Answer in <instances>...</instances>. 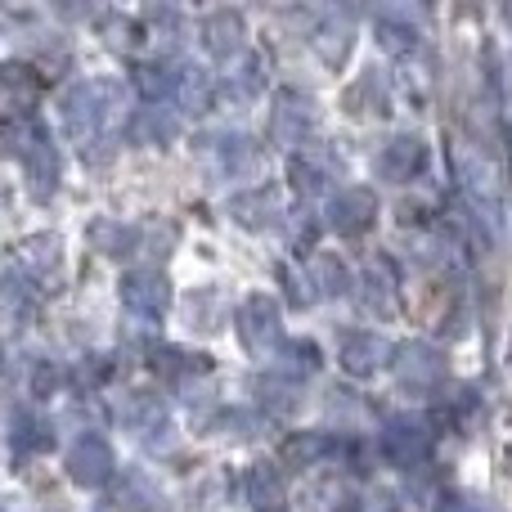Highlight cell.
Returning a JSON list of instances; mask_svg holds the SVG:
<instances>
[{"mask_svg": "<svg viewBox=\"0 0 512 512\" xmlns=\"http://www.w3.org/2000/svg\"><path fill=\"white\" fill-rule=\"evenodd\" d=\"M122 104H126V90L117 81H108V77L81 81V86H72L63 95V126L77 140H95V135H104L108 122H117Z\"/></svg>", "mask_w": 512, "mask_h": 512, "instance_id": "obj_1", "label": "cell"}, {"mask_svg": "<svg viewBox=\"0 0 512 512\" xmlns=\"http://www.w3.org/2000/svg\"><path fill=\"white\" fill-rule=\"evenodd\" d=\"M432 423L418 414H396L382 423V454H387L396 468H418L432 450Z\"/></svg>", "mask_w": 512, "mask_h": 512, "instance_id": "obj_2", "label": "cell"}, {"mask_svg": "<svg viewBox=\"0 0 512 512\" xmlns=\"http://www.w3.org/2000/svg\"><path fill=\"white\" fill-rule=\"evenodd\" d=\"M239 342L248 346L252 355H270L274 346L283 342V315L270 292H252L239 306Z\"/></svg>", "mask_w": 512, "mask_h": 512, "instance_id": "obj_3", "label": "cell"}, {"mask_svg": "<svg viewBox=\"0 0 512 512\" xmlns=\"http://www.w3.org/2000/svg\"><path fill=\"white\" fill-rule=\"evenodd\" d=\"M391 364H396V382L405 391H432L445 382V355L427 342H405Z\"/></svg>", "mask_w": 512, "mask_h": 512, "instance_id": "obj_4", "label": "cell"}, {"mask_svg": "<svg viewBox=\"0 0 512 512\" xmlns=\"http://www.w3.org/2000/svg\"><path fill=\"white\" fill-rule=\"evenodd\" d=\"M450 158H454V176L463 180L477 203H499V171L490 167V158L477 149L472 140H454L450 144Z\"/></svg>", "mask_w": 512, "mask_h": 512, "instance_id": "obj_5", "label": "cell"}, {"mask_svg": "<svg viewBox=\"0 0 512 512\" xmlns=\"http://www.w3.org/2000/svg\"><path fill=\"white\" fill-rule=\"evenodd\" d=\"M315 126V99L301 95V90H279L274 95V113H270V135L274 144H301Z\"/></svg>", "mask_w": 512, "mask_h": 512, "instance_id": "obj_6", "label": "cell"}, {"mask_svg": "<svg viewBox=\"0 0 512 512\" xmlns=\"http://www.w3.org/2000/svg\"><path fill=\"white\" fill-rule=\"evenodd\" d=\"M36 99H41V77L27 63H0V117L27 122Z\"/></svg>", "mask_w": 512, "mask_h": 512, "instance_id": "obj_7", "label": "cell"}, {"mask_svg": "<svg viewBox=\"0 0 512 512\" xmlns=\"http://www.w3.org/2000/svg\"><path fill=\"white\" fill-rule=\"evenodd\" d=\"M373 167H378V180H387V185H405V180H414L418 171L427 167L423 135H396V140L378 153V162H373Z\"/></svg>", "mask_w": 512, "mask_h": 512, "instance_id": "obj_8", "label": "cell"}, {"mask_svg": "<svg viewBox=\"0 0 512 512\" xmlns=\"http://www.w3.org/2000/svg\"><path fill=\"white\" fill-rule=\"evenodd\" d=\"M373 216H378V194L364 189V185L342 189V194L333 198V207H328V225H333L337 234H346V239H355V234L369 230Z\"/></svg>", "mask_w": 512, "mask_h": 512, "instance_id": "obj_9", "label": "cell"}, {"mask_svg": "<svg viewBox=\"0 0 512 512\" xmlns=\"http://www.w3.org/2000/svg\"><path fill=\"white\" fill-rule=\"evenodd\" d=\"M203 153L221 180H243L248 171L261 167V149H256L248 135H216V140H207Z\"/></svg>", "mask_w": 512, "mask_h": 512, "instance_id": "obj_10", "label": "cell"}, {"mask_svg": "<svg viewBox=\"0 0 512 512\" xmlns=\"http://www.w3.org/2000/svg\"><path fill=\"white\" fill-rule=\"evenodd\" d=\"M167 279H162V270H153V265H144V270H131L122 279V301L131 315H144V319H158L162 310H167Z\"/></svg>", "mask_w": 512, "mask_h": 512, "instance_id": "obj_11", "label": "cell"}, {"mask_svg": "<svg viewBox=\"0 0 512 512\" xmlns=\"http://www.w3.org/2000/svg\"><path fill=\"white\" fill-rule=\"evenodd\" d=\"M117 418H122V427H126V432H135L140 441H149L153 432H171L167 400L153 396V391H131V396H122Z\"/></svg>", "mask_w": 512, "mask_h": 512, "instance_id": "obj_12", "label": "cell"}, {"mask_svg": "<svg viewBox=\"0 0 512 512\" xmlns=\"http://www.w3.org/2000/svg\"><path fill=\"white\" fill-rule=\"evenodd\" d=\"M113 468H117L113 450H108V441H99V436H86V441H77L68 450V477L86 490L104 486V481L113 477Z\"/></svg>", "mask_w": 512, "mask_h": 512, "instance_id": "obj_13", "label": "cell"}, {"mask_svg": "<svg viewBox=\"0 0 512 512\" xmlns=\"http://www.w3.org/2000/svg\"><path fill=\"white\" fill-rule=\"evenodd\" d=\"M203 45L212 59H234V54L248 45V23H243L239 9H216L203 18Z\"/></svg>", "mask_w": 512, "mask_h": 512, "instance_id": "obj_14", "label": "cell"}, {"mask_svg": "<svg viewBox=\"0 0 512 512\" xmlns=\"http://www.w3.org/2000/svg\"><path fill=\"white\" fill-rule=\"evenodd\" d=\"M243 495H248L256 512H283L288 508V481H283V472L274 463H252L243 472Z\"/></svg>", "mask_w": 512, "mask_h": 512, "instance_id": "obj_15", "label": "cell"}, {"mask_svg": "<svg viewBox=\"0 0 512 512\" xmlns=\"http://www.w3.org/2000/svg\"><path fill=\"white\" fill-rule=\"evenodd\" d=\"M391 342L378 333H346L342 337V369L355 373V378H369V373H378L382 364L391 360Z\"/></svg>", "mask_w": 512, "mask_h": 512, "instance_id": "obj_16", "label": "cell"}, {"mask_svg": "<svg viewBox=\"0 0 512 512\" xmlns=\"http://www.w3.org/2000/svg\"><path fill=\"white\" fill-rule=\"evenodd\" d=\"M360 306L369 315H396V270L391 261H369L360 274Z\"/></svg>", "mask_w": 512, "mask_h": 512, "instance_id": "obj_17", "label": "cell"}, {"mask_svg": "<svg viewBox=\"0 0 512 512\" xmlns=\"http://www.w3.org/2000/svg\"><path fill=\"white\" fill-rule=\"evenodd\" d=\"M23 176H27V189H32L36 203H45V198L54 194V185H59V153H54L50 135L23 158Z\"/></svg>", "mask_w": 512, "mask_h": 512, "instance_id": "obj_18", "label": "cell"}, {"mask_svg": "<svg viewBox=\"0 0 512 512\" xmlns=\"http://www.w3.org/2000/svg\"><path fill=\"white\" fill-rule=\"evenodd\" d=\"M18 261H23L27 279H50L63 261V243L54 239V234H32V239H23V248H18Z\"/></svg>", "mask_w": 512, "mask_h": 512, "instance_id": "obj_19", "label": "cell"}, {"mask_svg": "<svg viewBox=\"0 0 512 512\" xmlns=\"http://www.w3.org/2000/svg\"><path fill=\"white\" fill-rule=\"evenodd\" d=\"M180 135V117L167 108H140L131 117V140L135 144H171Z\"/></svg>", "mask_w": 512, "mask_h": 512, "instance_id": "obj_20", "label": "cell"}, {"mask_svg": "<svg viewBox=\"0 0 512 512\" xmlns=\"http://www.w3.org/2000/svg\"><path fill=\"white\" fill-rule=\"evenodd\" d=\"M351 23L346 18H324V23L315 27V36H310V45L319 50V59L328 63V68H337V63H346V54H351Z\"/></svg>", "mask_w": 512, "mask_h": 512, "instance_id": "obj_21", "label": "cell"}, {"mask_svg": "<svg viewBox=\"0 0 512 512\" xmlns=\"http://www.w3.org/2000/svg\"><path fill=\"white\" fill-rule=\"evenodd\" d=\"M117 504H122V512H167L158 486H153L149 477H140V472H126V477L117 481Z\"/></svg>", "mask_w": 512, "mask_h": 512, "instance_id": "obj_22", "label": "cell"}, {"mask_svg": "<svg viewBox=\"0 0 512 512\" xmlns=\"http://www.w3.org/2000/svg\"><path fill=\"white\" fill-rule=\"evenodd\" d=\"M54 445V427L45 423L36 409H18L14 414V450L18 454H41Z\"/></svg>", "mask_w": 512, "mask_h": 512, "instance_id": "obj_23", "label": "cell"}, {"mask_svg": "<svg viewBox=\"0 0 512 512\" xmlns=\"http://www.w3.org/2000/svg\"><path fill=\"white\" fill-rule=\"evenodd\" d=\"M36 306V288L32 279H27L23 270H9L5 279H0V315L5 319H27Z\"/></svg>", "mask_w": 512, "mask_h": 512, "instance_id": "obj_24", "label": "cell"}, {"mask_svg": "<svg viewBox=\"0 0 512 512\" xmlns=\"http://www.w3.org/2000/svg\"><path fill=\"white\" fill-rule=\"evenodd\" d=\"M346 104H351V113H387L391 90H387V81H382V72L378 68L364 72V77L346 90Z\"/></svg>", "mask_w": 512, "mask_h": 512, "instance_id": "obj_25", "label": "cell"}, {"mask_svg": "<svg viewBox=\"0 0 512 512\" xmlns=\"http://www.w3.org/2000/svg\"><path fill=\"white\" fill-rule=\"evenodd\" d=\"M135 86H140L144 99H176L180 90V68H167V63H140L135 68Z\"/></svg>", "mask_w": 512, "mask_h": 512, "instance_id": "obj_26", "label": "cell"}, {"mask_svg": "<svg viewBox=\"0 0 512 512\" xmlns=\"http://www.w3.org/2000/svg\"><path fill=\"white\" fill-rule=\"evenodd\" d=\"M328 180H333V162H328L324 153H297V158H292V185H297L301 194H319Z\"/></svg>", "mask_w": 512, "mask_h": 512, "instance_id": "obj_27", "label": "cell"}, {"mask_svg": "<svg viewBox=\"0 0 512 512\" xmlns=\"http://www.w3.org/2000/svg\"><path fill=\"white\" fill-rule=\"evenodd\" d=\"M270 216H279V198H274V189H256V194H243L239 203H234V221L252 225V230L270 225Z\"/></svg>", "mask_w": 512, "mask_h": 512, "instance_id": "obj_28", "label": "cell"}, {"mask_svg": "<svg viewBox=\"0 0 512 512\" xmlns=\"http://www.w3.org/2000/svg\"><path fill=\"white\" fill-rule=\"evenodd\" d=\"M319 369V351H315V342H288L283 346V355L274 360V373H283V378H306V373H315Z\"/></svg>", "mask_w": 512, "mask_h": 512, "instance_id": "obj_29", "label": "cell"}, {"mask_svg": "<svg viewBox=\"0 0 512 512\" xmlns=\"http://www.w3.org/2000/svg\"><path fill=\"white\" fill-rule=\"evenodd\" d=\"M41 140H45V131L32 122V117H27V122H14V126H0V153H9V158H27Z\"/></svg>", "mask_w": 512, "mask_h": 512, "instance_id": "obj_30", "label": "cell"}, {"mask_svg": "<svg viewBox=\"0 0 512 512\" xmlns=\"http://www.w3.org/2000/svg\"><path fill=\"white\" fill-rule=\"evenodd\" d=\"M256 396H261L270 409L288 414V409H297V382L283 378V373H274V378H256Z\"/></svg>", "mask_w": 512, "mask_h": 512, "instance_id": "obj_31", "label": "cell"}, {"mask_svg": "<svg viewBox=\"0 0 512 512\" xmlns=\"http://www.w3.org/2000/svg\"><path fill=\"white\" fill-rule=\"evenodd\" d=\"M310 274H315V288H324V297H337V292H346V270L337 256H315L310 261Z\"/></svg>", "mask_w": 512, "mask_h": 512, "instance_id": "obj_32", "label": "cell"}, {"mask_svg": "<svg viewBox=\"0 0 512 512\" xmlns=\"http://www.w3.org/2000/svg\"><path fill=\"white\" fill-rule=\"evenodd\" d=\"M378 41L387 45L391 54H409L418 45V32H414V27H405V23H396L391 14H382L378 18Z\"/></svg>", "mask_w": 512, "mask_h": 512, "instance_id": "obj_33", "label": "cell"}, {"mask_svg": "<svg viewBox=\"0 0 512 512\" xmlns=\"http://www.w3.org/2000/svg\"><path fill=\"white\" fill-rule=\"evenodd\" d=\"M203 369H207V355H185V351H176V346L158 351V373H167V378H180V373H203Z\"/></svg>", "mask_w": 512, "mask_h": 512, "instance_id": "obj_34", "label": "cell"}, {"mask_svg": "<svg viewBox=\"0 0 512 512\" xmlns=\"http://www.w3.org/2000/svg\"><path fill=\"white\" fill-rule=\"evenodd\" d=\"M324 450H328L324 436H292V441L283 445V459H288V463H306V468H310V463H315Z\"/></svg>", "mask_w": 512, "mask_h": 512, "instance_id": "obj_35", "label": "cell"}, {"mask_svg": "<svg viewBox=\"0 0 512 512\" xmlns=\"http://www.w3.org/2000/svg\"><path fill=\"white\" fill-rule=\"evenodd\" d=\"M176 99L185 108H203V99H207V81L198 77V68H180V90H176Z\"/></svg>", "mask_w": 512, "mask_h": 512, "instance_id": "obj_36", "label": "cell"}, {"mask_svg": "<svg viewBox=\"0 0 512 512\" xmlns=\"http://www.w3.org/2000/svg\"><path fill=\"white\" fill-rule=\"evenodd\" d=\"M261 90V63H248V72H243V81L239 77H230L225 81V95L230 99H239V104H248V99Z\"/></svg>", "mask_w": 512, "mask_h": 512, "instance_id": "obj_37", "label": "cell"}, {"mask_svg": "<svg viewBox=\"0 0 512 512\" xmlns=\"http://www.w3.org/2000/svg\"><path fill=\"white\" fill-rule=\"evenodd\" d=\"M346 512H391V508H387V499H369V504H351Z\"/></svg>", "mask_w": 512, "mask_h": 512, "instance_id": "obj_38", "label": "cell"}, {"mask_svg": "<svg viewBox=\"0 0 512 512\" xmlns=\"http://www.w3.org/2000/svg\"><path fill=\"white\" fill-rule=\"evenodd\" d=\"M445 512H477L472 504H459V499H450V504H445Z\"/></svg>", "mask_w": 512, "mask_h": 512, "instance_id": "obj_39", "label": "cell"}, {"mask_svg": "<svg viewBox=\"0 0 512 512\" xmlns=\"http://www.w3.org/2000/svg\"><path fill=\"white\" fill-rule=\"evenodd\" d=\"M0 378H5V351H0Z\"/></svg>", "mask_w": 512, "mask_h": 512, "instance_id": "obj_40", "label": "cell"}, {"mask_svg": "<svg viewBox=\"0 0 512 512\" xmlns=\"http://www.w3.org/2000/svg\"><path fill=\"white\" fill-rule=\"evenodd\" d=\"M508 23H512V5H508Z\"/></svg>", "mask_w": 512, "mask_h": 512, "instance_id": "obj_41", "label": "cell"}]
</instances>
